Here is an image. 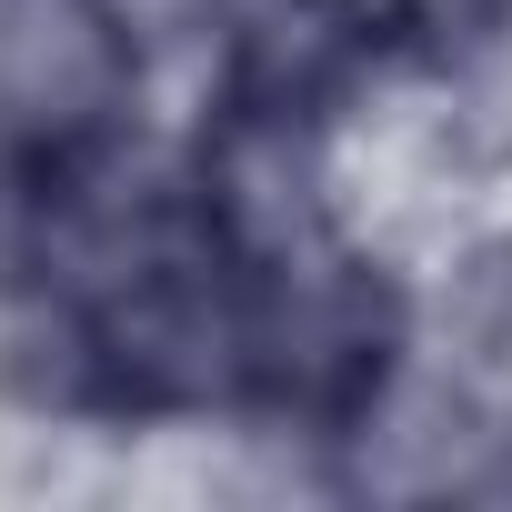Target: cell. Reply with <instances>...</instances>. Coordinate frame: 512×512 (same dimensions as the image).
<instances>
[{
	"label": "cell",
	"mask_w": 512,
	"mask_h": 512,
	"mask_svg": "<svg viewBox=\"0 0 512 512\" xmlns=\"http://www.w3.org/2000/svg\"><path fill=\"white\" fill-rule=\"evenodd\" d=\"M432 342H442V372L512 422V241H482L472 262L442 282Z\"/></svg>",
	"instance_id": "cell-1"
}]
</instances>
